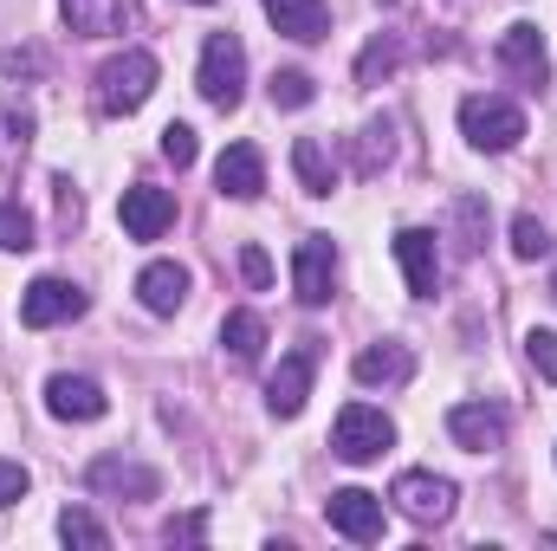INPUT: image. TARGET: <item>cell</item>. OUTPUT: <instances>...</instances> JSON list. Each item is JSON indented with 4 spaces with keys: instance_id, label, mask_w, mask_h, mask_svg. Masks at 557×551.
Instances as JSON below:
<instances>
[{
    "instance_id": "cell-1",
    "label": "cell",
    "mask_w": 557,
    "mask_h": 551,
    "mask_svg": "<svg viewBox=\"0 0 557 551\" xmlns=\"http://www.w3.org/2000/svg\"><path fill=\"white\" fill-rule=\"evenodd\" d=\"M156 78H162V65H156L143 46L104 59V65H98V111H104V118H131V111H143L149 91H156Z\"/></svg>"
},
{
    "instance_id": "cell-2",
    "label": "cell",
    "mask_w": 557,
    "mask_h": 551,
    "mask_svg": "<svg viewBox=\"0 0 557 551\" xmlns=\"http://www.w3.org/2000/svg\"><path fill=\"white\" fill-rule=\"evenodd\" d=\"M201 98L214 111H234L247 98V46L234 33H208V46H201Z\"/></svg>"
},
{
    "instance_id": "cell-3",
    "label": "cell",
    "mask_w": 557,
    "mask_h": 551,
    "mask_svg": "<svg viewBox=\"0 0 557 551\" xmlns=\"http://www.w3.org/2000/svg\"><path fill=\"white\" fill-rule=\"evenodd\" d=\"M460 137L473 143V149H486V156H506L512 143L525 137V111L512 105V98H467L460 105Z\"/></svg>"
},
{
    "instance_id": "cell-4",
    "label": "cell",
    "mask_w": 557,
    "mask_h": 551,
    "mask_svg": "<svg viewBox=\"0 0 557 551\" xmlns=\"http://www.w3.org/2000/svg\"><path fill=\"white\" fill-rule=\"evenodd\" d=\"M331 448L363 467V461H376V454L396 448V421L383 409H370V403H350V409L337 415V428H331Z\"/></svg>"
},
{
    "instance_id": "cell-5",
    "label": "cell",
    "mask_w": 557,
    "mask_h": 551,
    "mask_svg": "<svg viewBox=\"0 0 557 551\" xmlns=\"http://www.w3.org/2000/svg\"><path fill=\"white\" fill-rule=\"evenodd\" d=\"M311 377H318V338H305L298 351H285L273 370V383H267V409L273 415H292L305 409V396H311Z\"/></svg>"
},
{
    "instance_id": "cell-6",
    "label": "cell",
    "mask_w": 557,
    "mask_h": 551,
    "mask_svg": "<svg viewBox=\"0 0 557 551\" xmlns=\"http://www.w3.org/2000/svg\"><path fill=\"white\" fill-rule=\"evenodd\" d=\"M331 285H337V247L324 241V234H311V241H298V254H292V292H298V305H331Z\"/></svg>"
},
{
    "instance_id": "cell-7",
    "label": "cell",
    "mask_w": 557,
    "mask_h": 551,
    "mask_svg": "<svg viewBox=\"0 0 557 551\" xmlns=\"http://www.w3.org/2000/svg\"><path fill=\"white\" fill-rule=\"evenodd\" d=\"M65 318H85V292H78L72 279H33L26 298H20V325L52 331V325H65Z\"/></svg>"
},
{
    "instance_id": "cell-8",
    "label": "cell",
    "mask_w": 557,
    "mask_h": 551,
    "mask_svg": "<svg viewBox=\"0 0 557 551\" xmlns=\"http://www.w3.org/2000/svg\"><path fill=\"white\" fill-rule=\"evenodd\" d=\"M85 487L91 493H111V500H156L162 493V474L143 467V461H124V454H104L85 467Z\"/></svg>"
},
{
    "instance_id": "cell-9",
    "label": "cell",
    "mask_w": 557,
    "mask_h": 551,
    "mask_svg": "<svg viewBox=\"0 0 557 551\" xmlns=\"http://www.w3.org/2000/svg\"><path fill=\"white\" fill-rule=\"evenodd\" d=\"M324 519H331V532H344V539H357V546L383 539V500L363 493V487H337V493L324 500Z\"/></svg>"
},
{
    "instance_id": "cell-10",
    "label": "cell",
    "mask_w": 557,
    "mask_h": 551,
    "mask_svg": "<svg viewBox=\"0 0 557 551\" xmlns=\"http://www.w3.org/2000/svg\"><path fill=\"white\" fill-rule=\"evenodd\" d=\"M117 221H124V234H131V241H162V234H169V221H175V195L137 182V188H124Z\"/></svg>"
},
{
    "instance_id": "cell-11",
    "label": "cell",
    "mask_w": 557,
    "mask_h": 551,
    "mask_svg": "<svg viewBox=\"0 0 557 551\" xmlns=\"http://www.w3.org/2000/svg\"><path fill=\"white\" fill-rule=\"evenodd\" d=\"M389 500L416 519V526H441L447 513H454V480H441V474H403L396 487H389Z\"/></svg>"
},
{
    "instance_id": "cell-12",
    "label": "cell",
    "mask_w": 557,
    "mask_h": 551,
    "mask_svg": "<svg viewBox=\"0 0 557 551\" xmlns=\"http://www.w3.org/2000/svg\"><path fill=\"white\" fill-rule=\"evenodd\" d=\"M499 65H506L525 91H539V85L552 78V59H545L539 26H525V20H519V26H506V33H499Z\"/></svg>"
},
{
    "instance_id": "cell-13",
    "label": "cell",
    "mask_w": 557,
    "mask_h": 551,
    "mask_svg": "<svg viewBox=\"0 0 557 551\" xmlns=\"http://www.w3.org/2000/svg\"><path fill=\"white\" fill-rule=\"evenodd\" d=\"M447 434L467 454H493V448H506V409H493V403H454L447 409Z\"/></svg>"
},
{
    "instance_id": "cell-14",
    "label": "cell",
    "mask_w": 557,
    "mask_h": 551,
    "mask_svg": "<svg viewBox=\"0 0 557 551\" xmlns=\"http://www.w3.org/2000/svg\"><path fill=\"white\" fill-rule=\"evenodd\" d=\"M214 188H221L227 201H253V195L267 188V156H260L253 143H227L221 162H214Z\"/></svg>"
},
{
    "instance_id": "cell-15",
    "label": "cell",
    "mask_w": 557,
    "mask_h": 551,
    "mask_svg": "<svg viewBox=\"0 0 557 551\" xmlns=\"http://www.w3.org/2000/svg\"><path fill=\"white\" fill-rule=\"evenodd\" d=\"M396 260H403V279H409L416 298H434L441 292V247H434L428 228H403L396 234Z\"/></svg>"
},
{
    "instance_id": "cell-16",
    "label": "cell",
    "mask_w": 557,
    "mask_h": 551,
    "mask_svg": "<svg viewBox=\"0 0 557 551\" xmlns=\"http://www.w3.org/2000/svg\"><path fill=\"white\" fill-rule=\"evenodd\" d=\"M188 285H195V279H188L182 260H149V267L137 273V292H143V305H149L156 318H175V311L188 305Z\"/></svg>"
},
{
    "instance_id": "cell-17",
    "label": "cell",
    "mask_w": 557,
    "mask_h": 551,
    "mask_svg": "<svg viewBox=\"0 0 557 551\" xmlns=\"http://www.w3.org/2000/svg\"><path fill=\"white\" fill-rule=\"evenodd\" d=\"M46 409L59 415V421H98V415L111 409V396L91 377H52L46 383Z\"/></svg>"
},
{
    "instance_id": "cell-18",
    "label": "cell",
    "mask_w": 557,
    "mask_h": 551,
    "mask_svg": "<svg viewBox=\"0 0 557 551\" xmlns=\"http://www.w3.org/2000/svg\"><path fill=\"white\" fill-rule=\"evenodd\" d=\"M267 20L285 39H298V46H318L331 33V7L324 0H267Z\"/></svg>"
},
{
    "instance_id": "cell-19",
    "label": "cell",
    "mask_w": 557,
    "mask_h": 551,
    "mask_svg": "<svg viewBox=\"0 0 557 551\" xmlns=\"http://www.w3.org/2000/svg\"><path fill=\"white\" fill-rule=\"evenodd\" d=\"M409 377H416V357H409L403 344H370V351L357 357V383H363V390H376V383L396 390V383H409Z\"/></svg>"
},
{
    "instance_id": "cell-20",
    "label": "cell",
    "mask_w": 557,
    "mask_h": 551,
    "mask_svg": "<svg viewBox=\"0 0 557 551\" xmlns=\"http://www.w3.org/2000/svg\"><path fill=\"white\" fill-rule=\"evenodd\" d=\"M59 13H65V26L78 39H98V33H111V26L131 20V0H59Z\"/></svg>"
},
{
    "instance_id": "cell-21",
    "label": "cell",
    "mask_w": 557,
    "mask_h": 551,
    "mask_svg": "<svg viewBox=\"0 0 557 551\" xmlns=\"http://www.w3.org/2000/svg\"><path fill=\"white\" fill-rule=\"evenodd\" d=\"M221 344H227L234 364H260V351H267V318H260V311H227V318H221Z\"/></svg>"
},
{
    "instance_id": "cell-22",
    "label": "cell",
    "mask_w": 557,
    "mask_h": 551,
    "mask_svg": "<svg viewBox=\"0 0 557 551\" xmlns=\"http://www.w3.org/2000/svg\"><path fill=\"white\" fill-rule=\"evenodd\" d=\"M292 169H298L305 195H331V188H337V169H331V156H324V143H318V137L292 143Z\"/></svg>"
},
{
    "instance_id": "cell-23",
    "label": "cell",
    "mask_w": 557,
    "mask_h": 551,
    "mask_svg": "<svg viewBox=\"0 0 557 551\" xmlns=\"http://www.w3.org/2000/svg\"><path fill=\"white\" fill-rule=\"evenodd\" d=\"M403 65V39L396 33H376L370 46H363V59H357V85H376V78H389Z\"/></svg>"
},
{
    "instance_id": "cell-24",
    "label": "cell",
    "mask_w": 557,
    "mask_h": 551,
    "mask_svg": "<svg viewBox=\"0 0 557 551\" xmlns=\"http://www.w3.org/2000/svg\"><path fill=\"white\" fill-rule=\"evenodd\" d=\"M267 91H273V105H278V111H305V105L318 98L311 72H298V65H285V72H273V78H267Z\"/></svg>"
},
{
    "instance_id": "cell-25",
    "label": "cell",
    "mask_w": 557,
    "mask_h": 551,
    "mask_svg": "<svg viewBox=\"0 0 557 551\" xmlns=\"http://www.w3.org/2000/svg\"><path fill=\"white\" fill-rule=\"evenodd\" d=\"M59 539H65V546H85V551H104V546H111V532H104L85 506H65V513H59Z\"/></svg>"
},
{
    "instance_id": "cell-26",
    "label": "cell",
    "mask_w": 557,
    "mask_h": 551,
    "mask_svg": "<svg viewBox=\"0 0 557 551\" xmlns=\"http://www.w3.org/2000/svg\"><path fill=\"white\" fill-rule=\"evenodd\" d=\"M512 254H519V260H545V254H552V234H545L539 215H519V221H512Z\"/></svg>"
},
{
    "instance_id": "cell-27",
    "label": "cell",
    "mask_w": 557,
    "mask_h": 551,
    "mask_svg": "<svg viewBox=\"0 0 557 551\" xmlns=\"http://www.w3.org/2000/svg\"><path fill=\"white\" fill-rule=\"evenodd\" d=\"M26 247H33V215L0 201V254H26Z\"/></svg>"
},
{
    "instance_id": "cell-28",
    "label": "cell",
    "mask_w": 557,
    "mask_h": 551,
    "mask_svg": "<svg viewBox=\"0 0 557 551\" xmlns=\"http://www.w3.org/2000/svg\"><path fill=\"white\" fill-rule=\"evenodd\" d=\"M454 221H460V254H480V241H486V201L467 195V201L454 208Z\"/></svg>"
},
{
    "instance_id": "cell-29",
    "label": "cell",
    "mask_w": 557,
    "mask_h": 551,
    "mask_svg": "<svg viewBox=\"0 0 557 551\" xmlns=\"http://www.w3.org/2000/svg\"><path fill=\"white\" fill-rule=\"evenodd\" d=\"M525 357L545 383H557V331H525Z\"/></svg>"
},
{
    "instance_id": "cell-30",
    "label": "cell",
    "mask_w": 557,
    "mask_h": 551,
    "mask_svg": "<svg viewBox=\"0 0 557 551\" xmlns=\"http://www.w3.org/2000/svg\"><path fill=\"white\" fill-rule=\"evenodd\" d=\"M162 156H169L175 169H188V162H195V131H188V124H169V131H162Z\"/></svg>"
},
{
    "instance_id": "cell-31",
    "label": "cell",
    "mask_w": 557,
    "mask_h": 551,
    "mask_svg": "<svg viewBox=\"0 0 557 551\" xmlns=\"http://www.w3.org/2000/svg\"><path fill=\"white\" fill-rule=\"evenodd\" d=\"M26 487H33V474H26L20 461H0V506H20Z\"/></svg>"
},
{
    "instance_id": "cell-32",
    "label": "cell",
    "mask_w": 557,
    "mask_h": 551,
    "mask_svg": "<svg viewBox=\"0 0 557 551\" xmlns=\"http://www.w3.org/2000/svg\"><path fill=\"white\" fill-rule=\"evenodd\" d=\"M376 162H389V124H370V131H363V156H357V169L370 175Z\"/></svg>"
},
{
    "instance_id": "cell-33",
    "label": "cell",
    "mask_w": 557,
    "mask_h": 551,
    "mask_svg": "<svg viewBox=\"0 0 557 551\" xmlns=\"http://www.w3.org/2000/svg\"><path fill=\"white\" fill-rule=\"evenodd\" d=\"M240 273H247V285H273V260H267V247H240Z\"/></svg>"
},
{
    "instance_id": "cell-34",
    "label": "cell",
    "mask_w": 557,
    "mask_h": 551,
    "mask_svg": "<svg viewBox=\"0 0 557 551\" xmlns=\"http://www.w3.org/2000/svg\"><path fill=\"white\" fill-rule=\"evenodd\" d=\"M7 137L26 143V137H33V118H26V111H0V143H7Z\"/></svg>"
},
{
    "instance_id": "cell-35",
    "label": "cell",
    "mask_w": 557,
    "mask_h": 551,
    "mask_svg": "<svg viewBox=\"0 0 557 551\" xmlns=\"http://www.w3.org/2000/svg\"><path fill=\"white\" fill-rule=\"evenodd\" d=\"M201 532H208L201 513H195V519H169V546H175V539H201Z\"/></svg>"
},
{
    "instance_id": "cell-36",
    "label": "cell",
    "mask_w": 557,
    "mask_h": 551,
    "mask_svg": "<svg viewBox=\"0 0 557 551\" xmlns=\"http://www.w3.org/2000/svg\"><path fill=\"white\" fill-rule=\"evenodd\" d=\"M195 7H214V0H195Z\"/></svg>"
},
{
    "instance_id": "cell-37",
    "label": "cell",
    "mask_w": 557,
    "mask_h": 551,
    "mask_svg": "<svg viewBox=\"0 0 557 551\" xmlns=\"http://www.w3.org/2000/svg\"><path fill=\"white\" fill-rule=\"evenodd\" d=\"M552 298H557V279H552Z\"/></svg>"
}]
</instances>
